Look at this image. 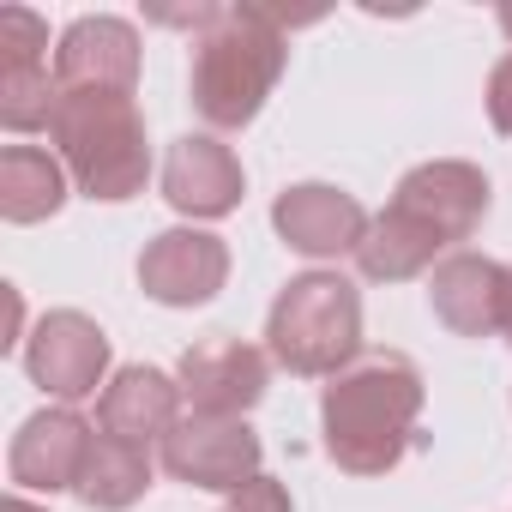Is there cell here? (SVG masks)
Returning a JSON list of instances; mask_svg holds the SVG:
<instances>
[{"instance_id":"6da1fadb","label":"cell","mask_w":512,"mask_h":512,"mask_svg":"<svg viewBox=\"0 0 512 512\" xmlns=\"http://www.w3.org/2000/svg\"><path fill=\"white\" fill-rule=\"evenodd\" d=\"M422 416V368L398 350H368L320 392L326 458L350 476H386L416 434Z\"/></svg>"},{"instance_id":"7a4b0ae2","label":"cell","mask_w":512,"mask_h":512,"mask_svg":"<svg viewBox=\"0 0 512 512\" xmlns=\"http://www.w3.org/2000/svg\"><path fill=\"white\" fill-rule=\"evenodd\" d=\"M290 67V43L278 13L266 7H217L193 37V109L217 133H241L266 109Z\"/></svg>"},{"instance_id":"3957f363","label":"cell","mask_w":512,"mask_h":512,"mask_svg":"<svg viewBox=\"0 0 512 512\" xmlns=\"http://www.w3.org/2000/svg\"><path fill=\"white\" fill-rule=\"evenodd\" d=\"M49 139L85 199L121 205V199L145 193V181H151L145 115L127 91H61Z\"/></svg>"},{"instance_id":"277c9868","label":"cell","mask_w":512,"mask_h":512,"mask_svg":"<svg viewBox=\"0 0 512 512\" xmlns=\"http://www.w3.org/2000/svg\"><path fill=\"white\" fill-rule=\"evenodd\" d=\"M266 356L302 380H332L362 356V296L338 272H302L266 314Z\"/></svg>"},{"instance_id":"5b68a950","label":"cell","mask_w":512,"mask_h":512,"mask_svg":"<svg viewBox=\"0 0 512 512\" xmlns=\"http://www.w3.org/2000/svg\"><path fill=\"white\" fill-rule=\"evenodd\" d=\"M266 380H272V356L229 338V332H211V338L187 344L181 362H175V386H181V404L193 416L247 422V410L266 398Z\"/></svg>"},{"instance_id":"8992f818","label":"cell","mask_w":512,"mask_h":512,"mask_svg":"<svg viewBox=\"0 0 512 512\" xmlns=\"http://www.w3.org/2000/svg\"><path fill=\"white\" fill-rule=\"evenodd\" d=\"M163 470L187 488H205V494H235L241 482L260 476V434L235 416H181L169 428V440L157 446Z\"/></svg>"},{"instance_id":"52a82bcc","label":"cell","mask_w":512,"mask_h":512,"mask_svg":"<svg viewBox=\"0 0 512 512\" xmlns=\"http://www.w3.org/2000/svg\"><path fill=\"white\" fill-rule=\"evenodd\" d=\"M25 374L61 404L91 398L97 386H109V338H103V326L91 314H79V308L43 314L37 332L25 338Z\"/></svg>"},{"instance_id":"ba28073f","label":"cell","mask_w":512,"mask_h":512,"mask_svg":"<svg viewBox=\"0 0 512 512\" xmlns=\"http://www.w3.org/2000/svg\"><path fill=\"white\" fill-rule=\"evenodd\" d=\"M229 284V247L211 229H163L139 253V290L163 308H205Z\"/></svg>"},{"instance_id":"9c48e42d","label":"cell","mask_w":512,"mask_h":512,"mask_svg":"<svg viewBox=\"0 0 512 512\" xmlns=\"http://www.w3.org/2000/svg\"><path fill=\"white\" fill-rule=\"evenodd\" d=\"M368 223L374 217L362 211V199L332 187V181H296L272 205V229L284 235V247L308 253V260H344V253H356Z\"/></svg>"},{"instance_id":"30bf717a","label":"cell","mask_w":512,"mask_h":512,"mask_svg":"<svg viewBox=\"0 0 512 512\" xmlns=\"http://www.w3.org/2000/svg\"><path fill=\"white\" fill-rule=\"evenodd\" d=\"M392 205L410 211V217H422L458 253V241H470L476 223L488 217V175L476 163H464V157H434V163H416L398 181Z\"/></svg>"},{"instance_id":"8fae6325","label":"cell","mask_w":512,"mask_h":512,"mask_svg":"<svg viewBox=\"0 0 512 512\" xmlns=\"http://www.w3.org/2000/svg\"><path fill=\"white\" fill-rule=\"evenodd\" d=\"M506 284H512V266L458 247L428 272V308L458 338H500V326H506Z\"/></svg>"},{"instance_id":"7c38bea8","label":"cell","mask_w":512,"mask_h":512,"mask_svg":"<svg viewBox=\"0 0 512 512\" xmlns=\"http://www.w3.org/2000/svg\"><path fill=\"white\" fill-rule=\"evenodd\" d=\"M61 91H139V31L115 13H85L55 43Z\"/></svg>"},{"instance_id":"4fadbf2b","label":"cell","mask_w":512,"mask_h":512,"mask_svg":"<svg viewBox=\"0 0 512 512\" xmlns=\"http://www.w3.org/2000/svg\"><path fill=\"white\" fill-rule=\"evenodd\" d=\"M247 193V175H241V157L217 139V133H181L163 157V199L193 217V223H217L241 205Z\"/></svg>"},{"instance_id":"5bb4252c","label":"cell","mask_w":512,"mask_h":512,"mask_svg":"<svg viewBox=\"0 0 512 512\" xmlns=\"http://www.w3.org/2000/svg\"><path fill=\"white\" fill-rule=\"evenodd\" d=\"M91 446H97V434H91V422H85L73 404L37 410V416L13 434V452H7L13 488H31V494H61V488H79Z\"/></svg>"},{"instance_id":"9a60e30c","label":"cell","mask_w":512,"mask_h":512,"mask_svg":"<svg viewBox=\"0 0 512 512\" xmlns=\"http://www.w3.org/2000/svg\"><path fill=\"white\" fill-rule=\"evenodd\" d=\"M97 422L115 440H133V446H151L157 440L163 446L169 428L181 422V386H175V374L145 368V362L115 368L109 386H103V398H97Z\"/></svg>"},{"instance_id":"2e32d148","label":"cell","mask_w":512,"mask_h":512,"mask_svg":"<svg viewBox=\"0 0 512 512\" xmlns=\"http://www.w3.org/2000/svg\"><path fill=\"white\" fill-rule=\"evenodd\" d=\"M440 253H446V241H440L422 217L386 205V211L368 223L362 247H356V272H362L368 284H404V278L434 272V266H440Z\"/></svg>"},{"instance_id":"e0dca14e","label":"cell","mask_w":512,"mask_h":512,"mask_svg":"<svg viewBox=\"0 0 512 512\" xmlns=\"http://www.w3.org/2000/svg\"><path fill=\"white\" fill-rule=\"evenodd\" d=\"M67 163L37 145H7L0 151V217L7 223H43L67 205Z\"/></svg>"},{"instance_id":"ac0fdd59","label":"cell","mask_w":512,"mask_h":512,"mask_svg":"<svg viewBox=\"0 0 512 512\" xmlns=\"http://www.w3.org/2000/svg\"><path fill=\"white\" fill-rule=\"evenodd\" d=\"M151 488V452L133 446V440H115V434H97L91 458H85V476H79V500L91 512H127L139 506Z\"/></svg>"},{"instance_id":"d6986e66","label":"cell","mask_w":512,"mask_h":512,"mask_svg":"<svg viewBox=\"0 0 512 512\" xmlns=\"http://www.w3.org/2000/svg\"><path fill=\"white\" fill-rule=\"evenodd\" d=\"M61 85L49 73V61H19V67H0V121L7 133H37L55 121Z\"/></svg>"},{"instance_id":"ffe728a7","label":"cell","mask_w":512,"mask_h":512,"mask_svg":"<svg viewBox=\"0 0 512 512\" xmlns=\"http://www.w3.org/2000/svg\"><path fill=\"white\" fill-rule=\"evenodd\" d=\"M49 61V25L31 7H0V67Z\"/></svg>"},{"instance_id":"44dd1931","label":"cell","mask_w":512,"mask_h":512,"mask_svg":"<svg viewBox=\"0 0 512 512\" xmlns=\"http://www.w3.org/2000/svg\"><path fill=\"white\" fill-rule=\"evenodd\" d=\"M223 512H296V506H290V488L260 470L253 482H241V488L223 500Z\"/></svg>"},{"instance_id":"7402d4cb","label":"cell","mask_w":512,"mask_h":512,"mask_svg":"<svg viewBox=\"0 0 512 512\" xmlns=\"http://www.w3.org/2000/svg\"><path fill=\"white\" fill-rule=\"evenodd\" d=\"M488 121H494V133H506L512 139V49L494 61V73H488Z\"/></svg>"},{"instance_id":"603a6c76","label":"cell","mask_w":512,"mask_h":512,"mask_svg":"<svg viewBox=\"0 0 512 512\" xmlns=\"http://www.w3.org/2000/svg\"><path fill=\"white\" fill-rule=\"evenodd\" d=\"M0 512H49V506H37V500H25V494H13L7 506H0Z\"/></svg>"},{"instance_id":"cb8c5ba5","label":"cell","mask_w":512,"mask_h":512,"mask_svg":"<svg viewBox=\"0 0 512 512\" xmlns=\"http://www.w3.org/2000/svg\"><path fill=\"white\" fill-rule=\"evenodd\" d=\"M500 338L512 344V284H506V326H500Z\"/></svg>"},{"instance_id":"d4e9b609","label":"cell","mask_w":512,"mask_h":512,"mask_svg":"<svg viewBox=\"0 0 512 512\" xmlns=\"http://www.w3.org/2000/svg\"><path fill=\"white\" fill-rule=\"evenodd\" d=\"M500 31L512 37V0H506V7H500Z\"/></svg>"}]
</instances>
